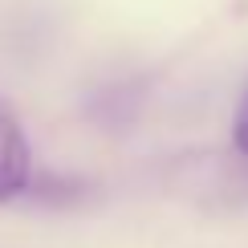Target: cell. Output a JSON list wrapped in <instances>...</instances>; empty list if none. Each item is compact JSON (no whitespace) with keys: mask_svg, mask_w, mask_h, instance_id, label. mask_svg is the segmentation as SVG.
Here are the masks:
<instances>
[{"mask_svg":"<svg viewBox=\"0 0 248 248\" xmlns=\"http://www.w3.org/2000/svg\"><path fill=\"white\" fill-rule=\"evenodd\" d=\"M232 147H236V155H244V159H248V90L240 94L236 114H232Z\"/></svg>","mask_w":248,"mask_h":248,"instance_id":"cell-2","label":"cell"},{"mask_svg":"<svg viewBox=\"0 0 248 248\" xmlns=\"http://www.w3.org/2000/svg\"><path fill=\"white\" fill-rule=\"evenodd\" d=\"M33 179V151H29V134L20 126L4 98H0V203H13Z\"/></svg>","mask_w":248,"mask_h":248,"instance_id":"cell-1","label":"cell"}]
</instances>
